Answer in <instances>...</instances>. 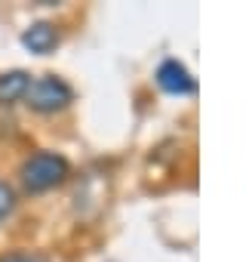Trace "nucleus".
<instances>
[{
    "label": "nucleus",
    "instance_id": "nucleus-3",
    "mask_svg": "<svg viewBox=\"0 0 252 262\" xmlns=\"http://www.w3.org/2000/svg\"><path fill=\"white\" fill-rule=\"evenodd\" d=\"M157 83L172 93V96H188L197 90V80L191 77V71L179 62V59H166L160 68H157Z\"/></svg>",
    "mask_w": 252,
    "mask_h": 262
},
{
    "label": "nucleus",
    "instance_id": "nucleus-1",
    "mask_svg": "<svg viewBox=\"0 0 252 262\" xmlns=\"http://www.w3.org/2000/svg\"><path fill=\"white\" fill-rule=\"evenodd\" d=\"M68 176V161L53 151H37L22 167V182L28 191H46Z\"/></svg>",
    "mask_w": 252,
    "mask_h": 262
},
{
    "label": "nucleus",
    "instance_id": "nucleus-2",
    "mask_svg": "<svg viewBox=\"0 0 252 262\" xmlns=\"http://www.w3.org/2000/svg\"><path fill=\"white\" fill-rule=\"evenodd\" d=\"M25 99H28V105H31L34 111L49 114V111L65 108V105L74 99V90H71L62 77H56V74H43V77L31 80V86H28Z\"/></svg>",
    "mask_w": 252,
    "mask_h": 262
},
{
    "label": "nucleus",
    "instance_id": "nucleus-7",
    "mask_svg": "<svg viewBox=\"0 0 252 262\" xmlns=\"http://www.w3.org/2000/svg\"><path fill=\"white\" fill-rule=\"evenodd\" d=\"M0 262H43V259L31 253H10V256H0Z\"/></svg>",
    "mask_w": 252,
    "mask_h": 262
},
{
    "label": "nucleus",
    "instance_id": "nucleus-5",
    "mask_svg": "<svg viewBox=\"0 0 252 262\" xmlns=\"http://www.w3.org/2000/svg\"><path fill=\"white\" fill-rule=\"evenodd\" d=\"M28 86H31V74L28 71H7V74H0V105H10V102L25 99Z\"/></svg>",
    "mask_w": 252,
    "mask_h": 262
},
{
    "label": "nucleus",
    "instance_id": "nucleus-4",
    "mask_svg": "<svg viewBox=\"0 0 252 262\" xmlns=\"http://www.w3.org/2000/svg\"><path fill=\"white\" fill-rule=\"evenodd\" d=\"M22 43L31 50V53H49L56 43H59V31H56V25H49V22H34L25 34H22Z\"/></svg>",
    "mask_w": 252,
    "mask_h": 262
},
{
    "label": "nucleus",
    "instance_id": "nucleus-6",
    "mask_svg": "<svg viewBox=\"0 0 252 262\" xmlns=\"http://www.w3.org/2000/svg\"><path fill=\"white\" fill-rule=\"evenodd\" d=\"M13 210H16V191L7 182H0V222H4Z\"/></svg>",
    "mask_w": 252,
    "mask_h": 262
}]
</instances>
